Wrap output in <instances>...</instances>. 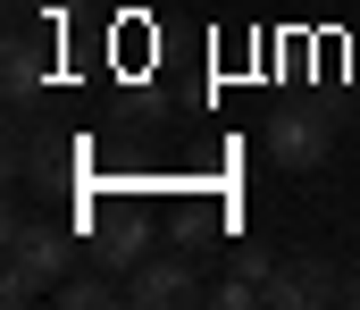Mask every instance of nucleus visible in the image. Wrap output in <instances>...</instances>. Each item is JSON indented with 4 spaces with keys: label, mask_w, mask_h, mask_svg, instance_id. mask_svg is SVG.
<instances>
[{
    "label": "nucleus",
    "mask_w": 360,
    "mask_h": 310,
    "mask_svg": "<svg viewBox=\"0 0 360 310\" xmlns=\"http://www.w3.org/2000/svg\"><path fill=\"white\" fill-rule=\"evenodd\" d=\"M68 269H76V243H68V226L8 218V277H0V302H8V310H25L34 294H51Z\"/></svg>",
    "instance_id": "nucleus-1"
},
{
    "label": "nucleus",
    "mask_w": 360,
    "mask_h": 310,
    "mask_svg": "<svg viewBox=\"0 0 360 310\" xmlns=\"http://www.w3.org/2000/svg\"><path fill=\"white\" fill-rule=\"evenodd\" d=\"M168 302H201L193 252H143L126 269V310H168Z\"/></svg>",
    "instance_id": "nucleus-2"
},
{
    "label": "nucleus",
    "mask_w": 360,
    "mask_h": 310,
    "mask_svg": "<svg viewBox=\"0 0 360 310\" xmlns=\"http://www.w3.org/2000/svg\"><path fill=\"white\" fill-rule=\"evenodd\" d=\"M335 151V117H319V109H276L269 117V160L276 168H319Z\"/></svg>",
    "instance_id": "nucleus-3"
},
{
    "label": "nucleus",
    "mask_w": 360,
    "mask_h": 310,
    "mask_svg": "<svg viewBox=\"0 0 360 310\" xmlns=\"http://www.w3.org/2000/svg\"><path fill=\"white\" fill-rule=\"evenodd\" d=\"M310 302H344V277H335L327 252H302L269 277V310H310Z\"/></svg>",
    "instance_id": "nucleus-4"
},
{
    "label": "nucleus",
    "mask_w": 360,
    "mask_h": 310,
    "mask_svg": "<svg viewBox=\"0 0 360 310\" xmlns=\"http://www.w3.org/2000/svg\"><path fill=\"white\" fill-rule=\"evenodd\" d=\"M0 93H8V109H25L42 93V42H34V34H8V51H0Z\"/></svg>",
    "instance_id": "nucleus-5"
},
{
    "label": "nucleus",
    "mask_w": 360,
    "mask_h": 310,
    "mask_svg": "<svg viewBox=\"0 0 360 310\" xmlns=\"http://www.w3.org/2000/svg\"><path fill=\"white\" fill-rule=\"evenodd\" d=\"M51 302H59V310H109V302H126V277H109V269H92V277H59Z\"/></svg>",
    "instance_id": "nucleus-6"
},
{
    "label": "nucleus",
    "mask_w": 360,
    "mask_h": 310,
    "mask_svg": "<svg viewBox=\"0 0 360 310\" xmlns=\"http://www.w3.org/2000/svg\"><path fill=\"white\" fill-rule=\"evenodd\" d=\"M143 252H151V243H143V226L126 218V226H109V235H101V252H84V260H92V269H109V277H126Z\"/></svg>",
    "instance_id": "nucleus-7"
},
{
    "label": "nucleus",
    "mask_w": 360,
    "mask_h": 310,
    "mask_svg": "<svg viewBox=\"0 0 360 310\" xmlns=\"http://www.w3.org/2000/svg\"><path fill=\"white\" fill-rule=\"evenodd\" d=\"M344 302H360V285H344Z\"/></svg>",
    "instance_id": "nucleus-8"
}]
</instances>
